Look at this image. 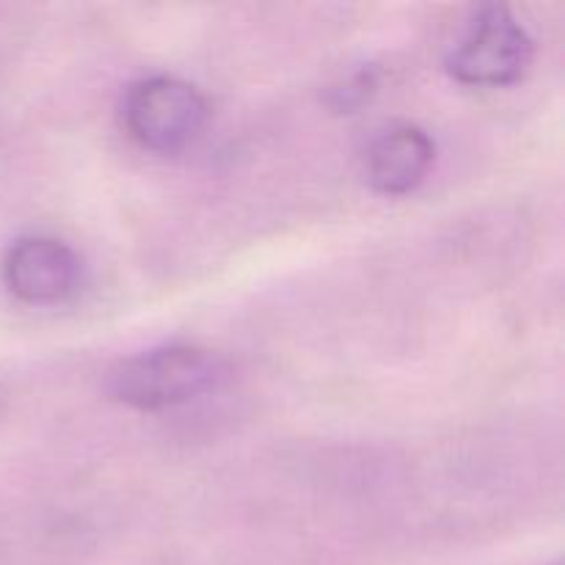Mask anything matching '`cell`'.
Returning a JSON list of instances; mask_svg holds the SVG:
<instances>
[{"label": "cell", "instance_id": "6da1fadb", "mask_svg": "<svg viewBox=\"0 0 565 565\" xmlns=\"http://www.w3.org/2000/svg\"><path fill=\"white\" fill-rule=\"evenodd\" d=\"M226 364L199 345H163L125 359L108 375V395L138 412H166L199 401L221 386Z\"/></svg>", "mask_w": 565, "mask_h": 565}, {"label": "cell", "instance_id": "7a4b0ae2", "mask_svg": "<svg viewBox=\"0 0 565 565\" xmlns=\"http://www.w3.org/2000/svg\"><path fill=\"white\" fill-rule=\"evenodd\" d=\"M207 116V99L180 77H143L121 97V125L127 136L158 154H174L191 147L202 136Z\"/></svg>", "mask_w": 565, "mask_h": 565}, {"label": "cell", "instance_id": "3957f363", "mask_svg": "<svg viewBox=\"0 0 565 565\" xmlns=\"http://www.w3.org/2000/svg\"><path fill=\"white\" fill-rule=\"evenodd\" d=\"M530 61L533 39L527 28L505 6H486L447 55V72L461 86L502 88L522 81Z\"/></svg>", "mask_w": 565, "mask_h": 565}, {"label": "cell", "instance_id": "277c9868", "mask_svg": "<svg viewBox=\"0 0 565 565\" xmlns=\"http://www.w3.org/2000/svg\"><path fill=\"white\" fill-rule=\"evenodd\" d=\"M81 257L50 235L20 237L6 252L3 281L11 296L31 307H58L81 290Z\"/></svg>", "mask_w": 565, "mask_h": 565}, {"label": "cell", "instance_id": "5b68a950", "mask_svg": "<svg viewBox=\"0 0 565 565\" xmlns=\"http://www.w3.org/2000/svg\"><path fill=\"white\" fill-rule=\"evenodd\" d=\"M436 163V143L425 130L412 125L381 132L364 158L370 188L384 196H406L428 180Z\"/></svg>", "mask_w": 565, "mask_h": 565}, {"label": "cell", "instance_id": "8992f818", "mask_svg": "<svg viewBox=\"0 0 565 565\" xmlns=\"http://www.w3.org/2000/svg\"><path fill=\"white\" fill-rule=\"evenodd\" d=\"M555 565H561V563H555Z\"/></svg>", "mask_w": 565, "mask_h": 565}]
</instances>
